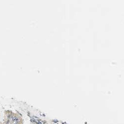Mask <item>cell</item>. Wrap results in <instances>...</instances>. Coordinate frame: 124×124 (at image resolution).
Returning a JSON list of instances; mask_svg holds the SVG:
<instances>
[{"label": "cell", "mask_w": 124, "mask_h": 124, "mask_svg": "<svg viewBox=\"0 0 124 124\" xmlns=\"http://www.w3.org/2000/svg\"><path fill=\"white\" fill-rule=\"evenodd\" d=\"M16 124H22V123H18Z\"/></svg>", "instance_id": "obj_1"}]
</instances>
